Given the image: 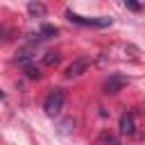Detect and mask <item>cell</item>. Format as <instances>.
Instances as JSON below:
<instances>
[{
	"label": "cell",
	"instance_id": "6da1fadb",
	"mask_svg": "<svg viewBox=\"0 0 145 145\" xmlns=\"http://www.w3.org/2000/svg\"><path fill=\"white\" fill-rule=\"evenodd\" d=\"M63 104H66V91H63V88H52V91L48 93L45 102H43V109H45V113H48L50 118H54V116L61 113Z\"/></svg>",
	"mask_w": 145,
	"mask_h": 145
},
{
	"label": "cell",
	"instance_id": "7a4b0ae2",
	"mask_svg": "<svg viewBox=\"0 0 145 145\" xmlns=\"http://www.w3.org/2000/svg\"><path fill=\"white\" fill-rule=\"evenodd\" d=\"M66 18L75 25H86V27H109L113 23L111 16H95V18H84L79 14H75L72 9H66Z\"/></svg>",
	"mask_w": 145,
	"mask_h": 145
},
{
	"label": "cell",
	"instance_id": "3957f363",
	"mask_svg": "<svg viewBox=\"0 0 145 145\" xmlns=\"http://www.w3.org/2000/svg\"><path fill=\"white\" fill-rule=\"evenodd\" d=\"M127 84H129V77H125V75H120V72H113V75H109V79L104 82V93H106V95H116V93H120Z\"/></svg>",
	"mask_w": 145,
	"mask_h": 145
},
{
	"label": "cell",
	"instance_id": "277c9868",
	"mask_svg": "<svg viewBox=\"0 0 145 145\" xmlns=\"http://www.w3.org/2000/svg\"><path fill=\"white\" fill-rule=\"evenodd\" d=\"M88 66H91V59H86V57H79V59H75L68 68H66V77L68 79H75V77H79V75H84L86 70H88Z\"/></svg>",
	"mask_w": 145,
	"mask_h": 145
},
{
	"label": "cell",
	"instance_id": "5b68a950",
	"mask_svg": "<svg viewBox=\"0 0 145 145\" xmlns=\"http://www.w3.org/2000/svg\"><path fill=\"white\" fill-rule=\"evenodd\" d=\"M120 134L122 136H131L134 134V129H136V125H134V113L131 111H127V113H122L120 116Z\"/></svg>",
	"mask_w": 145,
	"mask_h": 145
},
{
	"label": "cell",
	"instance_id": "8992f818",
	"mask_svg": "<svg viewBox=\"0 0 145 145\" xmlns=\"http://www.w3.org/2000/svg\"><path fill=\"white\" fill-rule=\"evenodd\" d=\"M61 61V54H57V52H48L45 57H43V63L45 66H57Z\"/></svg>",
	"mask_w": 145,
	"mask_h": 145
},
{
	"label": "cell",
	"instance_id": "52a82bcc",
	"mask_svg": "<svg viewBox=\"0 0 145 145\" xmlns=\"http://www.w3.org/2000/svg\"><path fill=\"white\" fill-rule=\"evenodd\" d=\"M27 11H29L32 16H43V14H45V7H43V5H36V2H29V5H27Z\"/></svg>",
	"mask_w": 145,
	"mask_h": 145
},
{
	"label": "cell",
	"instance_id": "ba28073f",
	"mask_svg": "<svg viewBox=\"0 0 145 145\" xmlns=\"http://www.w3.org/2000/svg\"><path fill=\"white\" fill-rule=\"evenodd\" d=\"M41 34H43V39H52V36H57V27L43 25V27H41Z\"/></svg>",
	"mask_w": 145,
	"mask_h": 145
},
{
	"label": "cell",
	"instance_id": "9c48e42d",
	"mask_svg": "<svg viewBox=\"0 0 145 145\" xmlns=\"http://www.w3.org/2000/svg\"><path fill=\"white\" fill-rule=\"evenodd\" d=\"M125 7H129L131 11H138V9H140V5H138V2H134V0H127V2H125Z\"/></svg>",
	"mask_w": 145,
	"mask_h": 145
},
{
	"label": "cell",
	"instance_id": "30bf717a",
	"mask_svg": "<svg viewBox=\"0 0 145 145\" xmlns=\"http://www.w3.org/2000/svg\"><path fill=\"white\" fill-rule=\"evenodd\" d=\"M27 75H29V77H36V79L41 77V72H39V70H34V68H29V70H27Z\"/></svg>",
	"mask_w": 145,
	"mask_h": 145
},
{
	"label": "cell",
	"instance_id": "8fae6325",
	"mask_svg": "<svg viewBox=\"0 0 145 145\" xmlns=\"http://www.w3.org/2000/svg\"><path fill=\"white\" fill-rule=\"evenodd\" d=\"M109 145H120V143H118L116 138H111V136H109Z\"/></svg>",
	"mask_w": 145,
	"mask_h": 145
},
{
	"label": "cell",
	"instance_id": "7c38bea8",
	"mask_svg": "<svg viewBox=\"0 0 145 145\" xmlns=\"http://www.w3.org/2000/svg\"><path fill=\"white\" fill-rule=\"evenodd\" d=\"M0 97H2V93H0Z\"/></svg>",
	"mask_w": 145,
	"mask_h": 145
}]
</instances>
